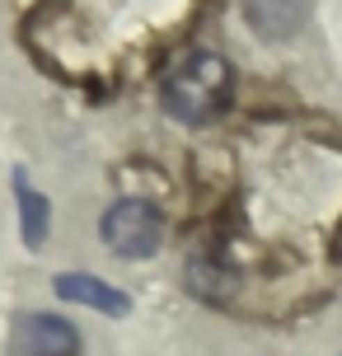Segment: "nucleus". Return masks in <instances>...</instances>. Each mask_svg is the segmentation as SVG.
<instances>
[{"mask_svg": "<svg viewBox=\"0 0 342 356\" xmlns=\"http://www.w3.org/2000/svg\"><path fill=\"white\" fill-rule=\"evenodd\" d=\"M230 89H234V71L225 56L220 52H188L174 71L164 75L160 99H164L169 118H179L188 127H202V122H211L216 113H225Z\"/></svg>", "mask_w": 342, "mask_h": 356, "instance_id": "nucleus-1", "label": "nucleus"}, {"mask_svg": "<svg viewBox=\"0 0 342 356\" xmlns=\"http://www.w3.org/2000/svg\"><path fill=\"white\" fill-rule=\"evenodd\" d=\"M99 239L117 258H155L164 244V216L145 197H122V202H113L108 211H104Z\"/></svg>", "mask_w": 342, "mask_h": 356, "instance_id": "nucleus-2", "label": "nucleus"}, {"mask_svg": "<svg viewBox=\"0 0 342 356\" xmlns=\"http://www.w3.org/2000/svg\"><path fill=\"white\" fill-rule=\"evenodd\" d=\"M80 352V333L75 323L56 319V314H28L15 328V356H75Z\"/></svg>", "mask_w": 342, "mask_h": 356, "instance_id": "nucleus-3", "label": "nucleus"}, {"mask_svg": "<svg viewBox=\"0 0 342 356\" xmlns=\"http://www.w3.org/2000/svg\"><path fill=\"white\" fill-rule=\"evenodd\" d=\"M56 296L71 305H85V309H94V314H108V319H122L127 309H131V300H127L122 291L113 282H104V277H94V272H61L56 277Z\"/></svg>", "mask_w": 342, "mask_h": 356, "instance_id": "nucleus-4", "label": "nucleus"}, {"mask_svg": "<svg viewBox=\"0 0 342 356\" xmlns=\"http://www.w3.org/2000/svg\"><path fill=\"white\" fill-rule=\"evenodd\" d=\"M309 5L314 0H244V19L253 24V33L268 42H286L305 29Z\"/></svg>", "mask_w": 342, "mask_h": 356, "instance_id": "nucleus-5", "label": "nucleus"}, {"mask_svg": "<svg viewBox=\"0 0 342 356\" xmlns=\"http://www.w3.org/2000/svg\"><path fill=\"white\" fill-rule=\"evenodd\" d=\"M15 202H19V234H24V244L28 249H42L47 244V230H52V207H47V197L28 188V178L15 174Z\"/></svg>", "mask_w": 342, "mask_h": 356, "instance_id": "nucleus-6", "label": "nucleus"}]
</instances>
